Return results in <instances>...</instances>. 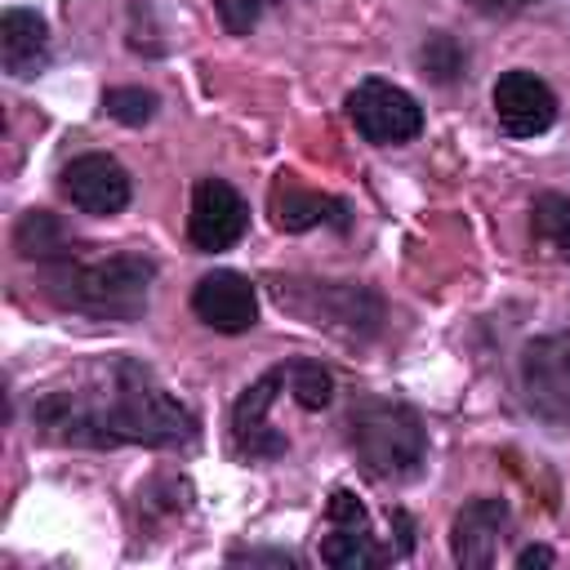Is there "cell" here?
Returning a JSON list of instances; mask_svg holds the SVG:
<instances>
[{
	"label": "cell",
	"instance_id": "6da1fadb",
	"mask_svg": "<svg viewBox=\"0 0 570 570\" xmlns=\"http://www.w3.org/2000/svg\"><path fill=\"white\" fill-rule=\"evenodd\" d=\"M36 428L71 445H187L196 414L178 405L138 361H120L102 387L49 392L36 401Z\"/></svg>",
	"mask_w": 570,
	"mask_h": 570
},
{
	"label": "cell",
	"instance_id": "7a4b0ae2",
	"mask_svg": "<svg viewBox=\"0 0 570 570\" xmlns=\"http://www.w3.org/2000/svg\"><path fill=\"white\" fill-rule=\"evenodd\" d=\"M156 267L138 254H111V258H58L49 263V294H58V303L89 312V316H107V321H134L147 307V289H151Z\"/></svg>",
	"mask_w": 570,
	"mask_h": 570
},
{
	"label": "cell",
	"instance_id": "3957f363",
	"mask_svg": "<svg viewBox=\"0 0 570 570\" xmlns=\"http://www.w3.org/2000/svg\"><path fill=\"white\" fill-rule=\"evenodd\" d=\"M347 441H352L361 468L383 481L410 476L428 454L423 419L401 401H365L361 410H352Z\"/></svg>",
	"mask_w": 570,
	"mask_h": 570
},
{
	"label": "cell",
	"instance_id": "277c9868",
	"mask_svg": "<svg viewBox=\"0 0 570 570\" xmlns=\"http://www.w3.org/2000/svg\"><path fill=\"white\" fill-rule=\"evenodd\" d=\"M347 116L356 134L379 147H401L423 129V107L401 85H387V80H361L347 94Z\"/></svg>",
	"mask_w": 570,
	"mask_h": 570
},
{
	"label": "cell",
	"instance_id": "5b68a950",
	"mask_svg": "<svg viewBox=\"0 0 570 570\" xmlns=\"http://www.w3.org/2000/svg\"><path fill=\"white\" fill-rule=\"evenodd\" d=\"M521 387L539 419L570 428V334L534 338L521 352Z\"/></svg>",
	"mask_w": 570,
	"mask_h": 570
},
{
	"label": "cell",
	"instance_id": "8992f818",
	"mask_svg": "<svg viewBox=\"0 0 570 570\" xmlns=\"http://www.w3.org/2000/svg\"><path fill=\"white\" fill-rule=\"evenodd\" d=\"M249 227V205L240 191L223 178H200L191 191V214H187V236L200 254L232 249Z\"/></svg>",
	"mask_w": 570,
	"mask_h": 570
},
{
	"label": "cell",
	"instance_id": "52a82bcc",
	"mask_svg": "<svg viewBox=\"0 0 570 570\" xmlns=\"http://www.w3.org/2000/svg\"><path fill=\"white\" fill-rule=\"evenodd\" d=\"M325 517H330V534L321 539V561L325 566H334V570H370V566L387 561V552L370 534L365 503L352 490H334Z\"/></svg>",
	"mask_w": 570,
	"mask_h": 570
},
{
	"label": "cell",
	"instance_id": "ba28073f",
	"mask_svg": "<svg viewBox=\"0 0 570 570\" xmlns=\"http://www.w3.org/2000/svg\"><path fill=\"white\" fill-rule=\"evenodd\" d=\"M62 196L80 209V214H120L129 205V174L120 169V160L89 151L76 156L71 165H62Z\"/></svg>",
	"mask_w": 570,
	"mask_h": 570
},
{
	"label": "cell",
	"instance_id": "9c48e42d",
	"mask_svg": "<svg viewBox=\"0 0 570 570\" xmlns=\"http://www.w3.org/2000/svg\"><path fill=\"white\" fill-rule=\"evenodd\" d=\"M285 387V365L267 370L263 379H254L240 396H236V410H232V436H236V450L245 459H276L285 454V436L267 423V410L272 401L281 396Z\"/></svg>",
	"mask_w": 570,
	"mask_h": 570
},
{
	"label": "cell",
	"instance_id": "30bf717a",
	"mask_svg": "<svg viewBox=\"0 0 570 570\" xmlns=\"http://www.w3.org/2000/svg\"><path fill=\"white\" fill-rule=\"evenodd\" d=\"M191 312L218 334H245L258 321V294L240 272H209L191 289Z\"/></svg>",
	"mask_w": 570,
	"mask_h": 570
},
{
	"label": "cell",
	"instance_id": "8fae6325",
	"mask_svg": "<svg viewBox=\"0 0 570 570\" xmlns=\"http://www.w3.org/2000/svg\"><path fill=\"white\" fill-rule=\"evenodd\" d=\"M494 116L508 134L534 138L557 120V94L534 71H503L494 85Z\"/></svg>",
	"mask_w": 570,
	"mask_h": 570
},
{
	"label": "cell",
	"instance_id": "7c38bea8",
	"mask_svg": "<svg viewBox=\"0 0 570 570\" xmlns=\"http://www.w3.org/2000/svg\"><path fill=\"white\" fill-rule=\"evenodd\" d=\"M508 534V503L503 499H472L459 517H454V530H450V543H454V561L459 566H494V552Z\"/></svg>",
	"mask_w": 570,
	"mask_h": 570
},
{
	"label": "cell",
	"instance_id": "4fadbf2b",
	"mask_svg": "<svg viewBox=\"0 0 570 570\" xmlns=\"http://www.w3.org/2000/svg\"><path fill=\"white\" fill-rule=\"evenodd\" d=\"M0 62L13 80L36 76L49 62V27L31 9H4L0 18Z\"/></svg>",
	"mask_w": 570,
	"mask_h": 570
},
{
	"label": "cell",
	"instance_id": "5bb4252c",
	"mask_svg": "<svg viewBox=\"0 0 570 570\" xmlns=\"http://www.w3.org/2000/svg\"><path fill=\"white\" fill-rule=\"evenodd\" d=\"M272 218L281 232H303V227H316V223H334L343 227L347 223V205L334 200V196H321V191H303L298 183H276L272 187Z\"/></svg>",
	"mask_w": 570,
	"mask_h": 570
},
{
	"label": "cell",
	"instance_id": "9a60e30c",
	"mask_svg": "<svg viewBox=\"0 0 570 570\" xmlns=\"http://www.w3.org/2000/svg\"><path fill=\"white\" fill-rule=\"evenodd\" d=\"M13 245H18L22 258H36V263H58V258L71 254V236H67V227H62L53 214H45V209H31V214L18 218Z\"/></svg>",
	"mask_w": 570,
	"mask_h": 570
},
{
	"label": "cell",
	"instance_id": "2e32d148",
	"mask_svg": "<svg viewBox=\"0 0 570 570\" xmlns=\"http://www.w3.org/2000/svg\"><path fill=\"white\" fill-rule=\"evenodd\" d=\"M530 214H534V240H539L552 258L570 263V196L543 191Z\"/></svg>",
	"mask_w": 570,
	"mask_h": 570
},
{
	"label": "cell",
	"instance_id": "e0dca14e",
	"mask_svg": "<svg viewBox=\"0 0 570 570\" xmlns=\"http://www.w3.org/2000/svg\"><path fill=\"white\" fill-rule=\"evenodd\" d=\"M285 387L303 410H325L334 401V374L321 361H289L285 365Z\"/></svg>",
	"mask_w": 570,
	"mask_h": 570
},
{
	"label": "cell",
	"instance_id": "ac0fdd59",
	"mask_svg": "<svg viewBox=\"0 0 570 570\" xmlns=\"http://www.w3.org/2000/svg\"><path fill=\"white\" fill-rule=\"evenodd\" d=\"M463 62H468V58H463L459 40H454V36H445V31H432V36L423 40V49H419V67H423V76H428V80H436V85L459 80Z\"/></svg>",
	"mask_w": 570,
	"mask_h": 570
},
{
	"label": "cell",
	"instance_id": "d6986e66",
	"mask_svg": "<svg viewBox=\"0 0 570 570\" xmlns=\"http://www.w3.org/2000/svg\"><path fill=\"white\" fill-rule=\"evenodd\" d=\"M102 107L120 125H142V120L156 116V94L151 89H138V85H120V89H107L102 94Z\"/></svg>",
	"mask_w": 570,
	"mask_h": 570
},
{
	"label": "cell",
	"instance_id": "ffe728a7",
	"mask_svg": "<svg viewBox=\"0 0 570 570\" xmlns=\"http://www.w3.org/2000/svg\"><path fill=\"white\" fill-rule=\"evenodd\" d=\"M214 4H218V18H223V27L232 36H249L254 22L263 18V9L276 4V0H214Z\"/></svg>",
	"mask_w": 570,
	"mask_h": 570
},
{
	"label": "cell",
	"instance_id": "44dd1931",
	"mask_svg": "<svg viewBox=\"0 0 570 570\" xmlns=\"http://www.w3.org/2000/svg\"><path fill=\"white\" fill-rule=\"evenodd\" d=\"M476 13H490V18H508V13H521L525 4H534V0H468Z\"/></svg>",
	"mask_w": 570,
	"mask_h": 570
},
{
	"label": "cell",
	"instance_id": "7402d4cb",
	"mask_svg": "<svg viewBox=\"0 0 570 570\" xmlns=\"http://www.w3.org/2000/svg\"><path fill=\"white\" fill-rule=\"evenodd\" d=\"M517 566H521V570H530V566H552V552H548V548H525V552L517 557Z\"/></svg>",
	"mask_w": 570,
	"mask_h": 570
}]
</instances>
